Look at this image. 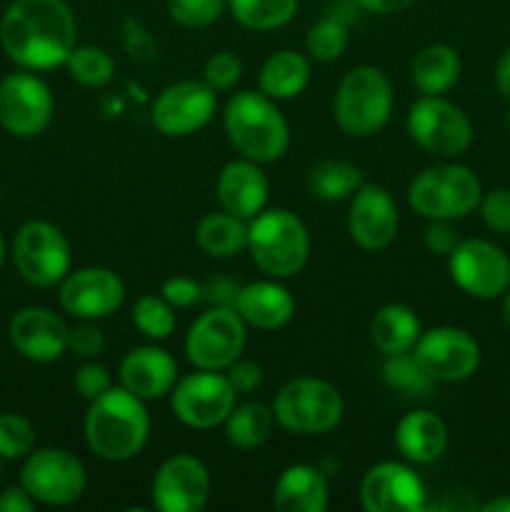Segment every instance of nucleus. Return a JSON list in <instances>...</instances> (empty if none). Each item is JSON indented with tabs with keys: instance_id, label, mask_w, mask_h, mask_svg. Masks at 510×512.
Listing matches in <instances>:
<instances>
[{
	"instance_id": "52",
	"label": "nucleus",
	"mask_w": 510,
	"mask_h": 512,
	"mask_svg": "<svg viewBox=\"0 0 510 512\" xmlns=\"http://www.w3.org/2000/svg\"><path fill=\"white\" fill-rule=\"evenodd\" d=\"M485 512H510V498H495L483 505Z\"/></svg>"
},
{
	"instance_id": "2",
	"label": "nucleus",
	"mask_w": 510,
	"mask_h": 512,
	"mask_svg": "<svg viewBox=\"0 0 510 512\" xmlns=\"http://www.w3.org/2000/svg\"><path fill=\"white\" fill-rule=\"evenodd\" d=\"M150 435V415L145 400L130 390L110 388L93 400L85 415V443L108 463L133 460L145 448Z\"/></svg>"
},
{
	"instance_id": "48",
	"label": "nucleus",
	"mask_w": 510,
	"mask_h": 512,
	"mask_svg": "<svg viewBox=\"0 0 510 512\" xmlns=\"http://www.w3.org/2000/svg\"><path fill=\"white\" fill-rule=\"evenodd\" d=\"M240 285H235L228 278H215L205 285V298L215 305V308H235V298H238Z\"/></svg>"
},
{
	"instance_id": "23",
	"label": "nucleus",
	"mask_w": 510,
	"mask_h": 512,
	"mask_svg": "<svg viewBox=\"0 0 510 512\" xmlns=\"http://www.w3.org/2000/svg\"><path fill=\"white\" fill-rule=\"evenodd\" d=\"M178 383V363L158 345L133 348L120 363V385L140 400H158L170 395Z\"/></svg>"
},
{
	"instance_id": "19",
	"label": "nucleus",
	"mask_w": 510,
	"mask_h": 512,
	"mask_svg": "<svg viewBox=\"0 0 510 512\" xmlns=\"http://www.w3.org/2000/svg\"><path fill=\"white\" fill-rule=\"evenodd\" d=\"M150 493L160 512H200L210 500V473L193 455H173L158 468Z\"/></svg>"
},
{
	"instance_id": "13",
	"label": "nucleus",
	"mask_w": 510,
	"mask_h": 512,
	"mask_svg": "<svg viewBox=\"0 0 510 512\" xmlns=\"http://www.w3.org/2000/svg\"><path fill=\"white\" fill-rule=\"evenodd\" d=\"M55 100L45 80L33 70L10 73L0 80V125L15 138H35L53 120Z\"/></svg>"
},
{
	"instance_id": "51",
	"label": "nucleus",
	"mask_w": 510,
	"mask_h": 512,
	"mask_svg": "<svg viewBox=\"0 0 510 512\" xmlns=\"http://www.w3.org/2000/svg\"><path fill=\"white\" fill-rule=\"evenodd\" d=\"M495 85H498V93L510 103V48L500 55L495 65Z\"/></svg>"
},
{
	"instance_id": "40",
	"label": "nucleus",
	"mask_w": 510,
	"mask_h": 512,
	"mask_svg": "<svg viewBox=\"0 0 510 512\" xmlns=\"http://www.w3.org/2000/svg\"><path fill=\"white\" fill-rule=\"evenodd\" d=\"M240 75H243V63L235 53H215L210 55L208 63L203 68V80L215 90V93H223V90H230L238 85Z\"/></svg>"
},
{
	"instance_id": "54",
	"label": "nucleus",
	"mask_w": 510,
	"mask_h": 512,
	"mask_svg": "<svg viewBox=\"0 0 510 512\" xmlns=\"http://www.w3.org/2000/svg\"><path fill=\"white\" fill-rule=\"evenodd\" d=\"M3 263H5V240L3 235H0V268H3Z\"/></svg>"
},
{
	"instance_id": "39",
	"label": "nucleus",
	"mask_w": 510,
	"mask_h": 512,
	"mask_svg": "<svg viewBox=\"0 0 510 512\" xmlns=\"http://www.w3.org/2000/svg\"><path fill=\"white\" fill-rule=\"evenodd\" d=\"M228 0H168V13L183 28H208L218 23Z\"/></svg>"
},
{
	"instance_id": "20",
	"label": "nucleus",
	"mask_w": 510,
	"mask_h": 512,
	"mask_svg": "<svg viewBox=\"0 0 510 512\" xmlns=\"http://www.w3.org/2000/svg\"><path fill=\"white\" fill-rule=\"evenodd\" d=\"M398 205L393 195L373 183H363L350 198L348 233L363 250H385L398 235Z\"/></svg>"
},
{
	"instance_id": "29",
	"label": "nucleus",
	"mask_w": 510,
	"mask_h": 512,
	"mask_svg": "<svg viewBox=\"0 0 510 512\" xmlns=\"http://www.w3.org/2000/svg\"><path fill=\"white\" fill-rule=\"evenodd\" d=\"M310 83V63L303 53L278 50L260 68V93L273 100L298 98Z\"/></svg>"
},
{
	"instance_id": "18",
	"label": "nucleus",
	"mask_w": 510,
	"mask_h": 512,
	"mask_svg": "<svg viewBox=\"0 0 510 512\" xmlns=\"http://www.w3.org/2000/svg\"><path fill=\"white\" fill-rule=\"evenodd\" d=\"M428 493L413 468L403 463H378L360 483V503L368 512H420L428 508Z\"/></svg>"
},
{
	"instance_id": "44",
	"label": "nucleus",
	"mask_w": 510,
	"mask_h": 512,
	"mask_svg": "<svg viewBox=\"0 0 510 512\" xmlns=\"http://www.w3.org/2000/svg\"><path fill=\"white\" fill-rule=\"evenodd\" d=\"M160 295L173 308H193V305H198L205 298V285H200L193 278H185V275H175V278L165 280Z\"/></svg>"
},
{
	"instance_id": "6",
	"label": "nucleus",
	"mask_w": 510,
	"mask_h": 512,
	"mask_svg": "<svg viewBox=\"0 0 510 512\" xmlns=\"http://www.w3.org/2000/svg\"><path fill=\"white\" fill-rule=\"evenodd\" d=\"M483 190L478 175L458 163L425 168L408 188V203L428 220H460L478 208Z\"/></svg>"
},
{
	"instance_id": "47",
	"label": "nucleus",
	"mask_w": 510,
	"mask_h": 512,
	"mask_svg": "<svg viewBox=\"0 0 510 512\" xmlns=\"http://www.w3.org/2000/svg\"><path fill=\"white\" fill-rule=\"evenodd\" d=\"M458 243V230L450 225V220H430L423 233V245L433 255H450Z\"/></svg>"
},
{
	"instance_id": "25",
	"label": "nucleus",
	"mask_w": 510,
	"mask_h": 512,
	"mask_svg": "<svg viewBox=\"0 0 510 512\" xmlns=\"http://www.w3.org/2000/svg\"><path fill=\"white\" fill-rule=\"evenodd\" d=\"M328 500V480L323 470L308 463L285 468L273 488V505L280 512H325Z\"/></svg>"
},
{
	"instance_id": "45",
	"label": "nucleus",
	"mask_w": 510,
	"mask_h": 512,
	"mask_svg": "<svg viewBox=\"0 0 510 512\" xmlns=\"http://www.w3.org/2000/svg\"><path fill=\"white\" fill-rule=\"evenodd\" d=\"M123 43L125 50L133 60H150L155 53V40L150 35V30L145 28L138 20L128 18L123 23Z\"/></svg>"
},
{
	"instance_id": "27",
	"label": "nucleus",
	"mask_w": 510,
	"mask_h": 512,
	"mask_svg": "<svg viewBox=\"0 0 510 512\" xmlns=\"http://www.w3.org/2000/svg\"><path fill=\"white\" fill-rule=\"evenodd\" d=\"M420 320L413 308L400 303H388L373 315L370 320V338L375 348L388 358V355L413 353L415 343L420 338Z\"/></svg>"
},
{
	"instance_id": "24",
	"label": "nucleus",
	"mask_w": 510,
	"mask_h": 512,
	"mask_svg": "<svg viewBox=\"0 0 510 512\" xmlns=\"http://www.w3.org/2000/svg\"><path fill=\"white\" fill-rule=\"evenodd\" d=\"M235 310L245 325L258 330H280L293 320L295 300L278 280H258L238 290Z\"/></svg>"
},
{
	"instance_id": "33",
	"label": "nucleus",
	"mask_w": 510,
	"mask_h": 512,
	"mask_svg": "<svg viewBox=\"0 0 510 512\" xmlns=\"http://www.w3.org/2000/svg\"><path fill=\"white\" fill-rule=\"evenodd\" d=\"M233 18L250 30H275L298 13V0H228Z\"/></svg>"
},
{
	"instance_id": "1",
	"label": "nucleus",
	"mask_w": 510,
	"mask_h": 512,
	"mask_svg": "<svg viewBox=\"0 0 510 512\" xmlns=\"http://www.w3.org/2000/svg\"><path fill=\"white\" fill-rule=\"evenodd\" d=\"M75 15L65 0H13L0 18V45L23 70L65 65L75 48Z\"/></svg>"
},
{
	"instance_id": "42",
	"label": "nucleus",
	"mask_w": 510,
	"mask_h": 512,
	"mask_svg": "<svg viewBox=\"0 0 510 512\" xmlns=\"http://www.w3.org/2000/svg\"><path fill=\"white\" fill-rule=\"evenodd\" d=\"M480 215H483V223L488 225L493 233L510 235V190L498 188L490 190L488 195H483L478 203Z\"/></svg>"
},
{
	"instance_id": "41",
	"label": "nucleus",
	"mask_w": 510,
	"mask_h": 512,
	"mask_svg": "<svg viewBox=\"0 0 510 512\" xmlns=\"http://www.w3.org/2000/svg\"><path fill=\"white\" fill-rule=\"evenodd\" d=\"M73 385L75 390H78L80 398L93 403V400H98L100 395H105L110 388H113V378H110L105 365L95 363V360H88V363H83L78 370H75Z\"/></svg>"
},
{
	"instance_id": "7",
	"label": "nucleus",
	"mask_w": 510,
	"mask_h": 512,
	"mask_svg": "<svg viewBox=\"0 0 510 512\" xmlns=\"http://www.w3.org/2000/svg\"><path fill=\"white\" fill-rule=\"evenodd\" d=\"M275 423L295 435H325L338 428L345 400L335 385L320 378H295L273 400Z\"/></svg>"
},
{
	"instance_id": "37",
	"label": "nucleus",
	"mask_w": 510,
	"mask_h": 512,
	"mask_svg": "<svg viewBox=\"0 0 510 512\" xmlns=\"http://www.w3.org/2000/svg\"><path fill=\"white\" fill-rule=\"evenodd\" d=\"M173 305L163 295H143L133 305V325L150 340H165L173 335L175 320Z\"/></svg>"
},
{
	"instance_id": "35",
	"label": "nucleus",
	"mask_w": 510,
	"mask_h": 512,
	"mask_svg": "<svg viewBox=\"0 0 510 512\" xmlns=\"http://www.w3.org/2000/svg\"><path fill=\"white\" fill-rule=\"evenodd\" d=\"M383 383L388 388L398 390V393L408 395V398H423L433 390L435 380L425 373L413 358V353L403 355H388L383 365Z\"/></svg>"
},
{
	"instance_id": "50",
	"label": "nucleus",
	"mask_w": 510,
	"mask_h": 512,
	"mask_svg": "<svg viewBox=\"0 0 510 512\" xmlns=\"http://www.w3.org/2000/svg\"><path fill=\"white\" fill-rule=\"evenodd\" d=\"M360 10H368V13L375 15H393L400 13V10L410 8L415 0H353Z\"/></svg>"
},
{
	"instance_id": "9",
	"label": "nucleus",
	"mask_w": 510,
	"mask_h": 512,
	"mask_svg": "<svg viewBox=\"0 0 510 512\" xmlns=\"http://www.w3.org/2000/svg\"><path fill=\"white\" fill-rule=\"evenodd\" d=\"M408 133L428 153L440 158H455L473 143L470 118L443 95H423L408 110Z\"/></svg>"
},
{
	"instance_id": "56",
	"label": "nucleus",
	"mask_w": 510,
	"mask_h": 512,
	"mask_svg": "<svg viewBox=\"0 0 510 512\" xmlns=\"http://www.w3.org/2000/svg\"><path fill=\"white\" fill-rule=\"evenodd\" d=\"M0 478H3V460H0Z\"/></svg>"
},
{
	"instance_id": "17",
	"label": "nucleus",
	"mask_w": 510,
	"mask_h": 512,
	"mask_svg": "<svg viewBox=\"0 0 510 512\" xmlns=\"http://www.w3.org/2000/svg\"><path fill=\"white\" fill-rule=\"evenodd\" d=\"M125 285L110 268L70 270L60 283V308L78 320H103L123 305Z\"/></svg>"
},
{
	"instance_id": "16",
	"label": "nucleus",
	"mask_w": 510,
	"mask_h": 512,
	"mask_svg": "<svg viewBox=\"0 0 510 512\" xmlns=\"http://www.w3.org/2000/svg\"><path fill=\"white\" fill-rule=\"evenodd\" d=\"M218 98L205 80L168 85L153 103V125L168 138H188L213 120Z\"/></svg>"
},
{
	"instance_id": "55",
	"label": "nucleus",
	"mask_w": 510,
	"mask_h": 512,
	"mask_svg": "<svg viewBox=\"0 0 510 512\" xmlns=\"http://www.w3.org/2000/svg\"><path fill=\"white\" fill-rule=\"evenodd\" d=\"M505 125H508V133H510V113H508V120H505Z\"/></svg>"
},
{
	"instance_id": "5",
	"label": "nucleus",
	"mask_w": 510,
	"mask_h": 512,
	"mask_svg": "<svg viewBox=\"0 0 510 512\" xmlns=\"http://www.w3.org/2000/svg\"><path fill=\"white\" fill-rule=\"evenodd\" d=\"M393 113V85L375 65H358L343 75L335 93L333 115L338 128L350 138L380 133Z\"/></svg>"
},
{
	"instance_id": "11",
	"label": "nucleus",
	"mask_w": 510,
	"mask_h": 512,
	"mask_svg": "<svg viewBox=\"0 0 510 512\" xmlns=\"http://www.w3.org/2000/svg\"><path fill=\"white\" fill-rule=\"evenodd\" d=\"M238 393L223 370H198L175 383L170 390V408L183 425L210 430L225 423L235 408Z\"/></svg>"
},
{
	"instance_id": "8",
	"label": "nucleus",
	"mask_w": 510,
	"mask_h": 512,
	"mask_svg": "<svg viewBox=\"0 0 510 512\" xmlns=\"http://www.w3.org/2000/svg\"><path fill=\"white\" fill-rule=\"evenodd\" d=\"M13 260L20 278L28 280L30 285L55 288L70 273L73 253L60 228L45 220H28L15 233Z\"/></svg>"
},
{
	"instance_id": "38",
	"label": "nucleus",
	"mask_w": 510,
	"mask_h": 512,
	"mask_svg": "<svg viewBox=\"0 0 510 512\" xmlns=\"http://www.w3.org/2000/svg\"><path fill=\"white\" fill-rule=\"evenodd\" d=\"M35 448V428L18 413H0V460L28 458Z\"/></svg>"
},
{
	"instance_id": "34",
	"label": "nucleus",
	"mask_w": 510,
	"mask_h": 512,
	"mask_svg": "<svg viewBox=\"0 0 510 512\" xmlns=\"http://www.w3.org/2000/svg\"><path fill=\"white\" fill-rule=\"evenodd\" d=\"M65 65H68L70 78L85 88H103L115 75V60L110 58L108 50L95 48V45L73 48Z\"/></svg>"
},
{
	"instance_id": "53",
	"label": "nucleus",
	"mask_w": 510,
	"mask_h": 512,
	"mask_svg": "<svg viewBox=\"0 0 510 512\" xmlns=\"http://www.w3.org/2000/svg\"><path fill=\"white\" fill-rule=\"evenodd\" d=\"M503 320H505V325H508V328H510V288L505 290V300H503Z\"/></svg>"
},
{
	"instance_id": "30",
	"label": "nucleus",
	"mask_w": 510,
	"mask_h": 512,
	"mask_svg": "<svg viewBox=\"0 0 510 512\" xmlns=\"http://www.w3.org/2000/svg\"><path fill=\"white\" fill-rule=\"evenodd\" d=\"M200 250L210 258H233L248 248V225L230 213H210L195 228Z\"/></svg>"
},
{
	"instance_id": "3",
	"label": "nucleus",
	"mask_w": 510,
	"mask_h": 512,
	"mask_svg": "<svg viewBox=\"0 0 510 512\" xmlns=\"http://www.w3.org/2000/svg\"><path fill=\"white\" fill-rule=\"evenodd\" d=\"M223 125L230 145L243 158L260 165L280 160L290 145L288 120L283 118L275 100L265 93H235L225 105Z\"/></svg>"
},
{
	"instance_id": "10",
	"label": "nucleus",
	"mask_w": 510,
	"mask_h": 512,
	"mask_svg": "<svg viewBox=\"0 0 510 512\" xmlns=\"http://www.w3.org/2000/svg\"><path fill=\"white\" fill-rule=\"evenodd\" d=\"M20 485L33 495L35 503L63 508L83 498L88 473L70 450L43 448L25 458Z\"/></svg>"
},
{
	"instance_id": "21",
	"label": "nucleus",
	"mask_w": 510,
	"mask_h": 512,
	"mask_svg": "<svg viewBox=\"0 0 510 512\" xmlns=\"http://www.w3.org/2000/svg\"><path fill=\"white\" fill-rule=\"evenodd\" d=\"M70 328L53 310L30 305L10 320V343L33 363H55L68 353Z\"/></svg>"
},
{
	"instance_id": "49",
	"label": "nucleus",
	"mask_w": 510,
	"mask_h": 512,
	"mask_svg": "<svg viewBox=\"0 0 510 512\" xmlns=\"http://www.w3.org/2000/svg\"><path fill=\"white\" fill-rule=\"evenodd\" d=\"M35 500L23 485H13V488L0 490V512H33Z\"/></svg>"
},
{
	"instance_id": "31",
	"label": "nucleus",
	"mask_w": 510,
	"mask_h": 512,
	"mask_svg": "<svg viewBox=\"0 0 510 512\" xmlns=\"http://www.w3.org/2000/svg\"><path fill=\"white\" fill-rule=\"evenodd\" d=\"M225 440L238 450H255L270 438L275 425L273 408L265 403L250 400V403L235 405L233 413L225 418Z\"/></svg>"
},
{
	"instance_id": "32",
	"label": "nucleus",
	"mask_w": 510,
	"mask_h": 512,
	"mask_svg": "<svg viewBox=\"0 0 510 512\" xmlns=\"http://www.w3.org/2000/svg\"><path fill=\"white\" fill-rule=\"evenodd\" d=\"M363 183V173L345 160H320L308 173V190L325 203L353 198Z\"/></svg>"
},
{
	"instance_id": "14",
	"label": "nucleus",
	"mask_w": 510,
	"mask_h": 512,
	"mask_svg": "<svg viewBox=\"0 0 510 512\" xmlns=\"http://www.w3.org/2000/svg\"><path fill=\"white\" fill-rule=\"evenodd\" d=\"M448 268L453 283L470 298L493 300L510 288L508 255L488 240H460L448 255Z\"/></svg>"
},
{
	"instance_id": "22",
	"label": "nucleus",
	"mask_w": 510,
	"mask_h": 512,
	"mask_svg": "<svg viewBox=\"0 0 510 512\" xmlns=\"http://www.w3.org/2000/svg\"><path fill=\"white\" fill-rule=\"evenodd\" d=\"M220 208L240 220H253L268 203L270 183L260 163L248 158L233 160L225 165L215 183Z\"/></svg>"
},
{
	"instance_id": "26",
	"label": "nucleus",
	"mask_w": 510,
	"mask_h": 512,
	"mask_svg": "<svg viewBox=\"0 0 510 512\" xmlns=\"http://www.w3.org/2000/svg\"><path fill=\"white\" fill-rule=\"evenodd\" d=\"M395 448L408 463H435L448 448V428L430 410H413L395 425Z\"/></svg>"
},
{
	"instance_id": "28",
	"label": "nucleus",
	"mask_w": 510,
	"mask_h": 512,
	"mask_svg": "<svg viewBox=\"0 0 510 512\" xmlns=\"http://www.w3.org/2000/svg\"><path fill=\"white\" fill-rule=\"evenodd\" d=\"M460 55L445 43L425 45L410 65V80L423 95H443L458 83Z\"/></svg>"
},
{
	"instance_id": "4",
	"label": "nucleus",
	"mask_w": 510,
	"mask_h": 512,
	"mask_svg": "<svg viewBox=\"0 0 510 512\" xmlns=\"http://www.w3.org/2000/svg\"><path fill=\"white\" fill-rule=\"evenodd\" d=\"M248 250L265 275L275 280L293 278L308 265L310 233L290 210H260L248 225Z\"/></svg>"
},
{
	"instance_id": "12",
	"label": "nucleus",
	"mask_w": 510,
	"mask_h": 512,
	"mask_svg": "<svg viewBox=\"0 0 510 512\" xmlns=\"http://www.w3.org/2000/svg\"><path fill=\"white\" fill-rule=\"evenodd\" d=\"M245 323L235 308H210L185 335V355L198 370H225L243 355Z\"/></svg>"
},
{
	"instance_id": "43",
	"label": "nucleus",
	"mask_w": 510,
	"mask_h": 512,
	"mask_svg": "<svg viewBox=\"0 0 510 512\" xmlns=\"http://www.w3.org/2000/svg\"><path fill=\"white\" fill-rule=\"evenodd\" d=\"M105 350V333L95 325V320H83L80 325L70 328L68 353L83 360H95Z\"/></svg>"
},
{
	"instance_id": "36",
	"label": "nucleus",
	"mask_w": 510,
	"mask_h": 512,
	"mask_svg": "<svg viewBox=\"0 0 510 512\" xmlns=\"http://www.w3.org/2000/svg\"><path fill=\"white\" fill-rule=\"evenodd\" d=\"M348 40V23L333 13L310 25L308 35H305V48H308L310 58L330 63V60H338L345 53Z\"/></svg>"
},
{
	"instance_id": "46",
	"label": "nucleus",
	"mask_w": 510,
	"mask_h": 512,
	"mask_svg": "<svg viewBox=\"0 0 510 512\" xmlns=\"http://www.w3.org/2000/svg\"><path fill=\"white\" fill-rule=\"evenodd\" d=\"M225 378L230 380L238 395H250L263 385V368L253 360H235L230 368H225Z\"/></svg>"
},
{
	"instance_id": "15",
	"label": "nucleus",
	"mask_w": 510,
	"mask_h": 512,
	"mask_svg": "<svg viewBox=\"0 0 510 512\" xmlns=\"http://www.w3.org/2000/svg\"><path fill=\"white\" fill-rule=\"evenodd\" d=\"M413 358L435 383H460L478 370L480 345L463 328L440 325L420 333Z\"/></svg>"
}]
</instances>
